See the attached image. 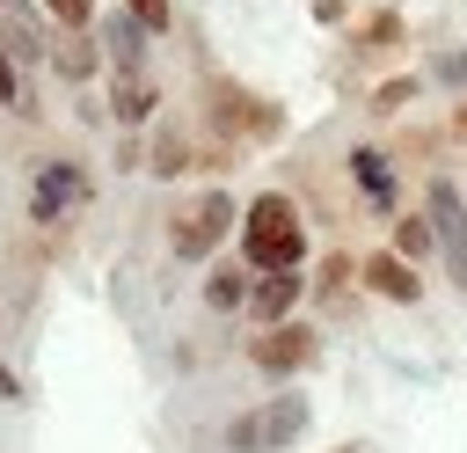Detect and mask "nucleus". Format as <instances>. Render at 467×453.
<instances>
[{"mask_svg": "<svg viewBox=\"0 0 467 453\" xmlns=\"http://www.w3.org/2000/svg\"><path fill=\"white\" fill-rule=\"evenodd\" d=\"M241 256H248L255 270H292V263H306V219H299V205H292L285 190H263V197L241 212Z\"/></svg>", "mask_w": 467, "mask_h": 453, "instance_id": "1", "label": "nucleus"}, {"mask_svg": "<svg viewBox=\"0 0 467 453\" xmlns=\"http://www.w3.org/2000/svg\"><path fill=\"white\" fill-rule=\"evenodd\" d=\"M306 416H314L306 395H263L255 409H241L226 424V453H285V446H299Z\"/></svg>", "mask_w": 467, "mask_h": 453, "instance_id": "2", "label": "nucleus"}, {"mask_svg": "<svg viewBox=\"0 0 467 453\" xmlns=\"http://www.w3.org/2000/svg\"><path fill=\"white\" fill-rule=\"evenodd\" d=\"M234 197L226 190H204V197H190V205H175V219H168V248L182 256V263H204L226 234H234Z\"/></svg>", "mask_w": 467, "mask_h": 453, "instance_id": "3", "label": "nucleus"}, {"mask_svg": "<svg viewBox=\"0 0 467 453\" xmlns=\"http://www.w3.org/2000/svg\"><path fill=\"white\" fill-rule=\"evenodd\" d=\"M212 124H219L234 146H255V139H277V132H285V110L263 102V95H248V88H234V80H219V88H212Z\"/></svg>", "mask_w": 467, "mask_h": 453, "instance_id": "4", "label": "nucleus"}, {"mask_svg": "<svg viewBox=\"0 0 467 453\" xmlns=\"http://www.w3.org/2000/svg\"><path fill=\"white\" fill-rule=\"evenodd\" d=\"M314 358H321V336L306 321H292V314L285 321H263V336H248V365L255 373H277L285 380V373H306Z\"/></svg>", "mask_w": 467, "mask_h": 453, "instance_id": "5", "label": "nucleus"}, {"mask_svg": "<svg viewBox=\"0 0 467 453\" xmlns=\"http://www.w3.org/2000/svg\"><path fill=\"white\" fill-rule=\"evenodd\" d=\"M88 197H95V183H88L80 161H44L29 175V219H44V226H58L66 212H80Z\"/></svg>", "mask_w": 467, "mask_h": 453, "instance_id": "6", "label": "nucleus"}, {"mask_svg": "<svg viewBox=\"0 0 467 453\" xmlns=\"http://www.w3.org/2000/svg\"><path fill=\"white\" fill-rule=\"evenodd\" d=\"M423 212H431V226H438V256H445L452 285L467 292V197H460V190H452V183L438 175V183H431V205H423Z\"/></svg>", "mask_w": 467, "mask_h": 453, "instance_id": "7", "label": "nucleus"}, {"mask_svg": "<svg viewBox=\"0 0 467 453\" xmlns=\"http://www.w3.org/2000/svg\"><path fill=\"white\" fill-rule=\"evenodd\" d=\"M358 278H365L379 300H401V307H416V300H423V278H416V263H409L401 248H379V256H365V263H358Z\"/></svg>", "mask_w": 467, "mask_h": 453, "instance_id": "8", "label": "nucleus"}, {"mask_svg": "<svg viewBox=\"0 0 467 453\" xmlns=\"http://www.w3.org/2000/svg\"><path fill=\"white\" fill-rule=\"evenodd\" d=\"M299 292H306L299 263H292V270H255V285H248V314H255V321H285V314L299 307Z\"/></svg>", "mask_w": 467, "mask_h": 453, "instance_id": "9", "label": "nucleus"}, {"mask_svg": "<svg viewBox=\"0 0 467 453\" xmlns=\"http://www.w3.org/2000/svg\"><path fill=\"white\" fill-rule=\"evenodd\" d=\"M153 110H161V88H153L139 66H117V80H109V117L131 132V124H146Z\"/></svg>", "mask_w": 467, "mask_h": 453, "instance_id": "10", "label": "nucleus"}, {"mask_svg": "<svg viewBox=\"0 0 467 453\" xmlns=\"http://www.w3.org/2000/svg\"><path fill=\"white\" fill-rule=\"evenodd\" d=\"M0 44L22 58V66H36L44 58V22H36V0H0Z\"/></svg>", "mask_w": 467, "mask_h": 453, "instance_id": "11", "label": "nucleus"}, {"mask_svg": "<svg viewBox=\"0 0 467 453\" xmlns=\"http://www.w3.org/2000/svg\"><path fill=\"white\" fill-rule=\"evenodd\" d=\"M44 58H51V73H58V80H73V88H80V80L102 66V44H95L88 29H58V37L44 44Z\"/></svg>", "mask_w": 467, "mask_h": 453, "instance_id": "12", "label": "nucleus"}, {"mask_svg": "<svg viewBox=\"0 0 467 453\" xmlns=\"http://www.w3.org/2000/svg\"><path fill=\"white\" fill-rule=\"evenodd\" d=\"M248 285H255V263H248V256H241V263H212V270H204V307H212V314L248 307Z\"/></svg>", "mask_w": 467, "mask_h": 453, "instance_id": "13", "label": "nucleus"}, {"mask_svg": "<svg viewBox=\"0 0 467 453\" xmlns=\"http://www.w3.org/2000/svg\"><path fill=\"white\" fill-rule=\"evenodd\" d=\"M146 37H153V29H146L131 7H117V15L102 22V51H109L117 66H146Z\"/></svg>", "mask_w": 467, "mask_h": 453, "instance_id": "14", "label": "nucleus"}, {"mask_svg": "<svg viewBox=\"0 0 467 453\" xmlns=\"http://www.w3.org/2000/svg\"><path fill=\"white\" fill-rule=\"evenodd\" d=\"M350 175H358V190H365L379 212H394V168H387L379 146H358V153H350Z\"/></svg>", "mask_w": 467, "mask_h": 453, "instance_id": "15", "label": "nucleus"}, {"mask_svg": "<svg viewBox=\"0 0 467 453\" xmlns=\"http://www.w3.org/2000/svg\"><path fill=\"white\" fill-rule=\"evenodd\" d=\"M394 248L416 263V256H431L438 248V226H431V212H409V219H394Z\"/></svg>", "mask_w": 467, "mask_h": 453, "instance_id": "16", "label": "nucleus"}, {"mask_svg": "<svg viewBox=\"0 0 467 453\" xmlns=\"http://www.w3.org/2000/svg\"><path fill=\"white\" fill-rule=\"evenodd\" d=\"M146 168H153V175H182V168H197V161H190V139H182V132H161L153 153H146Z\"/></svg>", "mask_w": 467, "mask_h": 453, "instance_id": "17", "label": "nucleus"}, {"mask_svg": "<svg viewBox=\"0 0 467 453\" xmlns=\"http://www.w3.org/2000/svg\"><path fill=\"white\" fill-rule=\"evenodd\" d=\"M0 110H36L29 102V88H22V58L0 44Z\"/></svg>", "mask_w": 467, "mask_h": 453, "instance_id": "18", "label": "nucleus"}, {"mask_svg": "<svg viewBox=\"0 0 467 453\" xmlns=\"http://www.w3.org/2000/svg\"><path fill=\"white\" fill-rule=\"evenodd\" d=\"M58 29H95V0H36Z\"/></svg>", "mask_w": 467, "mask_h": 453, "instance_id": "19", "label": "nucleus"}, {"mask_svg": "<svg viewBox=\"0 0 467 453\" xmlns=\"http://www.w3.org/2000/svg\"><path fill=\"white\" fill-rule=\"evenodd\" d=\"M124 7H131L153 37H168V29H175V0H124Z\"/></svg>", "mask_w": 467, "mask_h": 453, "instance_id": "20", "label": "nucleus"}, {"mask_svg": "<svg viewBox=\"0 0 467 453\" xmlns=\"http://www.w3.org/2000/svg\"><path fill=\"white\" fill-rule=\"evenodd\" d=\"M394 37H401V22H394V15H372V22L358 29V44H365V51H387Z\"/></svg>", "mask_w": 467, "mask_h": 453, "instance_id": "21", "label": "nucleus"}, {"mask_svg": "<svg viewBox=\"0 0 467 453\" xmlns=\"http://www.w3.org/2000/svg\"><path fill=\"white\" fill-rule=\"evenodd\" d=\"M350 278H358V263H350V256H328V263H321V292H328V300H343V285H350Z\"/></svg>", "mask_w": 467, "mask_h": 453, "instance_id": "22", "label": "nucleus"}, {"mask_svg": "<svg viewBox=\"0 0 467 453\" xmlns=\"http://www.w3.org/2000/svg\"><path fill=\"white\" fill-rule=\"evenodd\" d=\"M401 102H416V80H387V88L372 95V110H379V117H394Z\"/></svg>", "mask_w": 467, "mask_h": 453, "instance_id": "23", "label": "nucleus"}, {"mask_svg": "<svg viewBox=\"0 0 467 453\" xmlns=\"http://www.w3.org/2000/svg\"><path fill=\"white\" fill-rule=\"evenodd\" d=\"M438 80H452V88H467V58H460V51H445V58H438Z\"/></svg>", "mask_w": 467, "mask_h": 453, "instance_id": "24", "label": "nucleus"}, {"mask_svg": "<svg viewBox=\"0 0 467 453\" xmlns=\"http://www.w3.org/2000/svg\"><path fill=\"white\" fill-rule=\"evenodd\" d=\"M0 402H22V380H15L7 365H0Z\"/></svg>", "mask_w": 467, "mask_h": 453, "instance_id": "25", "label": "nucleus"}, {"mask_svg": "<svg viewBox=\"0 0 467 453\" xmlns=\"http://www.w3.org/2000/svg\"><path fill=\"white\" fill-rule=\"evenodd\" d=\"M452 132H460V139H467V102H460V110H452Z\"/></svg>", "mask_w": 467, "mask_h": 453, "instance_id": "26", "label": "nucleus"}, {"mask_svg": "<svg viewBox=\"0 0 467 453\" xmlns=\"http://www.w3.org/2000/svg\"><path fill=\"white\" fill-rule=\"evenodd\" d=\"M328 453H372V446H365V438H350V446H328Z\"/></svg>", "mask_w": 467, "mask_h": 453, "instance_id": "27", "label": "nucleus"}]
</instances>
